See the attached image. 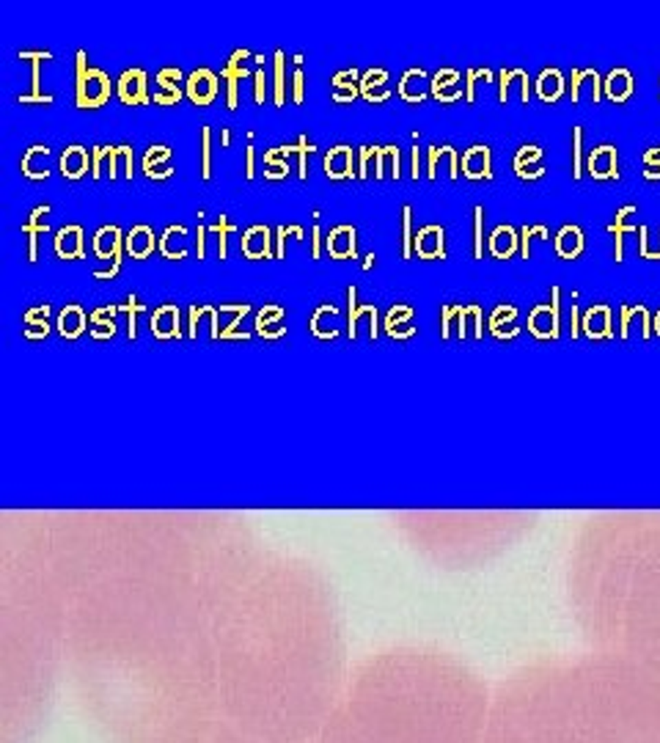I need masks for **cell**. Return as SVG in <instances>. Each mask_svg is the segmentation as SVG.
Wrapping results in <instances>:
<instances>
[{"label":"cell","instance_id":"obj_11","mask_svg":"<svg viewBox=\"0 0 660 743\" xmlns=\"http://www.w3.org/2000/svg\"><path fill=\"white\" fill-rule=\"evenodd\" d=\"M88 168V155L83 146H69L63 155H61V174L66 179H80Z\"/></svg>","mask_w":660,"mask_h":743},{"label":"cell","instance_id":"obj_7","mask_svg":"<svg viewBox=\"0 0 660 743\" xmlns=\"http://www.w3.org/2000/svg\"><path fill=\"white\" fill-rule=\"evenodd\" d=\"M328 250H330V256H336V259H355V253H358V246H355V229L352 226H339V229H333L330 232V237H328Z\"/></svg>","mask_w":660,"mask_h":743},{"label":"cell","instance_id":"obj_10","mask_svg":"<svg viewBox=\"0 0 660 743\" xmlns=\"http://www.w3.org/2000/svg\"><path fill=\"white\" fill-rule=\"evenodd\" d=\"M416 250L424 259H443V229L440 226H427L416 235Z\"/></svg>","mask_w":660,"mask_h":743},{"label":"cell","instance_id":"obj_35","mask_svg":"<svg viewBox=\"0 0 660 743\" xmlns=\"http://www.w3.org/2000/svg\"><path fill=\"white\" fill-rule=\"evenodd\" d=\"M413 179H419V149H413Z\"/></svg>","mask_w":660,"mask_h":743},{"label":"cell","instance_id":"obj_30","mask_svg":"<svg viewBox=\"0 0 660 743\" xmlns=\"http://www.w3.org/2000/svg\"><path fill=\"white\" fill-rule=\"evenodd\" d=\"M201 135H204V171H201V174H204V179H210V174H212V171H210V130L204 127Z\"/></svg>","mask_w":660,"mask_h":743},{"label":"cell","instance_id":"obj_27","mask_svg":"<svg viewBox=\"0 0 660 743\" xmlns=\"http://www.w3.org/2000/svg\"><path fill=\"white\" fill-rule=\"evenodd\" d=\"M355 97H358V88H355L352 83H344L341 75H336V80H333V99H339V102H352Z\"/></svg>","mask_w":660,"mask_h":743},{"label":"cell","instance_id":"obj_23","mask_svg":"<svg viewBox=\"0 0 660 743\" xmlns=\"http://www.w3.org/2000/svg\"><path fill=\"white\" fill-rule=\"evenodd\" d=\"M583 328L589 336H606L608 333V308H592L583 319Z\"/></svg>","mask_w":660,"mask_h":743},{"label":"cell","instance_id":"obj_37","mask_svg":"<svg viewBox=\"0 0 660 743\" xmlns=\"http://www.w3.org/2000/svg\"><path fill=\"white\" fill-rule=\"evenodd\" d=\"M658 330H660V314H658Z\"/></svg>","mask_w":660,"mask_h":743},{"label":"cell","instance_id":"obj_9","mask_svg":"<svg viewBox=\"0 0 660 743\" xmlns=\"http://www.w3.org/2000/svg\"><path fill=\"white\" fill-rule=\"evenodd\" d=\"M121 229L119 226H105V229H99L97 232V237H94V248H97V256L99 259H116V261H121L119 256H121Z\"/></svg>","mask_w":660,"mask_h":743},{"label":"cell","instance_id":"obj_31","mask_svg":"<svg viewBox=\"0 0 660 743\" xmlns=\"http://www.w3.org/2000/svg\"><path fill=\"white\" fill-rule=\"evenodd\" d=\"M253 80H256V102H264V72L256 69Z\"/></svg>","mask_w":660,"mask_h":743},{"label":"cell","instance_id":"obj_3","mask_svg":"<svg viewBox=\"0 0 660 743\" xmlns=\"http://www.w3.org/2000/svg\"><path fill=\"white\" fill-rule=\"evenodd\" d=\"M218 94V77L207 69H199L188 77V97L196 102V105H207L212 102Z\"/></svg>","mask_w":660,"mask_h":743},{"label":"cell","instance_id":"obj_22","mask_svg":"<svg viewBox=\"0 0 660 743\" xmlns=\"http://www.w3.org/2000/svg\"><path fill=\"white\" fill-rule=\"evenodd\" d=\"M171 80V69H163L160 72V77H157V83H160V94H154V102H160V105H177L179 102V97H182V91L177 88V83H168Z\"/></svg>","mask_w":660,"mask_h":743},{"label":"cell","instance_id":"obj_17","mask_svg":"<svg viewBox=\"0 0 660 743\" xmlns=\"http://www.w3.org/2000/svg\"><path fill=\"white\" fill-rule=\"evenodd\" d=\"M528 325H531V330L537 336H556V306H550V308L548 306H539L531 314Z\"/></svg>","mask_w":660,"mask_h":743},{"label":"cell","instance_id":"obj_6","mask_svg":"<svg viewBox=\"0 0 660 743\" xmlns=\"http://www.w3.org/2000/svg\"><path fill=\"white\" fill-rule=\"evenodd\" d=\"M152 333L157 339H171V336H179V308L177 306H163L154 311L152 317Z\"/></svg>","mask_w":660,"mask_h":743},{"label":"cell","instance_id":"obj_29","mask_svg":"<svg viewBox=\"0 0 660 743\" xmlns=\"http://www.w3.org/2000/svg\"><path fill=\"white\" fill-rule=\"evenodd\" d=\"M402 229H405V259H408V256H410V248H413V235H410V207H405Z\"/></svg>","mask_w":660,"mask_h":743},{"label":"cell","instance_id":"obj_13","mask_svg":"<svg viewBox=\"0 0 660 743\" xmlns=\"http://www.w3.org/2000/svg\"><path fill=\"white\" fill-rule=\"evenodd\" d=\"M462 166H465V177H470V179H487L490 177V149L487 146H473L468 155H465V160H462Z\"/></svg>","mask_w":660,"mask_h":743},{"label":"cell","instance_id":"obj_28","mask_svg":"<svg viewBox=\"0 0 660 743\" xmlns=\"http://www.w3.org/2000/svg\"><path fill=\"white\" fill-rule=\"evenodd\" d=\"M283 91H286V83H283V52L278 50L275 52V105H283Z\"/></svg>","mask_w":660,"mask_h":743},{"label":"cell","instance_id":"obj_25","mask_svg":"<svg viewBox=\"0 0 660 743\" xmlns=\"http://www.w3.org/2000/svg\"><path fill=\"white\" fill-rule=\"evenodd\" d=\"M514 243H517L514 229H509V226L495 229V235H492V250H495V256H509L514 250Z\"/></svg>","mask_w":660,"mask_h":743},{"label":"cell","instance_id":"obj_19","mask_svg":"<svg viewBox=\"0 0 660 743\" xmlns=\"http://www.w3.org/2000/svg\"><path fill=\"white\" fill-rule=\"evenodd\" d=\"M119 174L132 179V149L130 146L110 149V179H116Z\"/></svg>","mask_w":660,"mask_h":743},{"label":"cell","instance_id":"obj_18","mask_svg":"<svg viewBox=\"0 0 660 743\" xmlns=\"http://www.w3.org/2000/svg\"><path fill=\"white\" fill-rule=\"evenodd\" d=\"M617 157H614V149L611 146H603L597 149L592 157H589V171L592 177H614L617 171Z\"/></svg>","mask_w":660,"mask_h":743},{"label":"cell","instance_id":"obj_8","mask_svg":"<svg viewBox=\"0 0 660 743\" xmlns=\"http://www.w3.org/2000/svg\"><path fill=\"white\" fill-rule=\"evenodd\" d=\"M325 174L330 179H347V177H355L352 174V152L347 146H336L328 152L325 157Z\"/></svg>","mask_w":660,"mask_h":743},{"label":"cell","instance_id":"obj_34","mask_svg":"<svg viewBox=\"0 0 660 743\" xmlns=\"http://www.w3.org/2000/svg\"><path fill=\"white\" fill-rule=\"evenodd\" d=\"M248 177H253V146H248Z\"/></svg>","mask_w":660,"mask_h":743},{"label":"cell","instance_id":"obj_5","mask_svg":"<svg viewBox=\"0 0 660 743\" xmlns=\"http://www.w3.org/2000/svg\"><path fill=\"white\" fill-rule=\"evenodd\" d=\"M55 253L61 259H77L83 256V229L80 226H63L55 235Z\"/></svg>","mask_w":660,"mask_h":743},{"label":"cell","instance_id":"obj_32","mask_svg":"<svg viewBox=\"0 0 660 743\" xmlns=\"http://www.w3.org/2000/svg\"><path fill=\"white\" fill-rule=\"evenodd\" d=\"M476 256H481V207L476 210Z\"/></svg>","mask_w":660,"mask_h":743},{"label":"cell","instance_id":"obj_4","mask_svg":"<svg viewBox=\"0 0 660 743\" xmlns=\"http://www.w3.org/2000/svg\"><path fill=\"white\" fill-rule=\"evenodd\" d=\"M270 240L272 237H270V229L267 226H253L242 237V253L248 259H270L272 256L270 253Z\"/></svg>","mask_w":660,"mask_h":743},{"label":"cell","instance_id":"obj_33","mask_svg":"<svg viewBox=\"0 0 660 743\" xmlns=\"http://www.w3.org/2000/svg\"><path fill=\"white\" fill-rule=\"evenodd\" d=\"M294 102H303V72H294Z\"/></svg>","mask_w":660,"mask_h":743},{"label":"cell","instance_id":"obj_24","mask_svg":"<svg viewBox=\"0 0 660 743\" xmlns=\"http://www.w3.org/2000/svg\"><path fill=\"white\" fill-rule=\"evenodd\" d=\"M561 88H564V83H561V75L556 69L542 72V77H539V97L542 99H556L561 94Z\"/></svg>","mask_w":660,"mask_h":743},{"label":"cell","instance_id":"obj_21","mask_svg":"<svg viewBox=\"0 0 660 743\" xmlns=\"http://www.w3.org/2000/svg\"><path fill=\"white\" fill-rule=\"evenodd\" d=\"M581 248H583V237H581V229H575V226H567V229H561L559 232V253L561 256H575V253H581Z\"/></svg>","mask_w":660,"mask_h":743},{"label":"cell","instance_id":"obj_12","mask_svg":"<svg viewBox=\"0 0 660 743\" xmlns=\"http://www.w3.org/2000/svg\"><path fill=\"white\" fill-rule=\"evenodd\" d=\"M124 246L127 250L135 256V259H146L152 250H154V232L149 226H135L127 237H124Z\"/></svg>","mask_w":660,"mask_h":743},{"label":"cell","instance_id":"obj_16","mask_svg":"<svg viewBox=\"0 0 660 743\" xmlns=\"http://www.w3.org/2000/svg\"><path fill=\"white\" fill-rule=\"evenodd\" d=\"M424 80H427L424 69H410V72L402 77V83H399V94H402L408 102H419V99H424V97H427V91L421 88Z\"/></svg>","mask_w":660,"mask_h":743},{"label":"cell","instance_id":"obj_2","mask_svg":"<svg viewBox=\"0 0 660 743\" xmlns=\"http://www.w3.org/2000/svg\"><path fill=\"white\" fill-rule=\"evenodd\" d=\"M119 97L124 105H143L149 102L146 97V75L141 69H130L119 77Z\"/></svg>","mask_w":660,"mask_h":743},{"label":"cell","instance_id":"obj_1","mask_svg":"<svg viewBox=\"0 0 660 743\" xmlns=\"http://www.w3.org/2000/svg\"><path fill=\"white\" fill-rule=\"evenodd\" d=\"M110 97V80L99 69L86 66V52H77V108H99Z\"/></svg>","mask_w":660,"mask_h":743},{"label":"cell","instance_id":"obj_20","mask_svg":"<svg viewBox=\"0 0 660 743\" xmlns=\"http://www.w3.org/2000/svg\"><path fill=\"white\" fill-rule=\"evenodd\" d=\"M19 58H33V72H30V77H33V94L19 97V102H52L50 94H41L39 91V61L41 58H50V52H19Z\"/></svg>","mask_w":660,"mask_h":743},{"label":"cell","instance_id":"obj_36","mask_svg":"<svg viewBox=\"0 0 660 743\" xmlns=\"http://www.w3.org/2000/svg\"><path fill=\"white\" fill-rule=\"evenodd\" d=\"M319 256V229H314V259Z\"/></svg>","mask_w":660,"mask_h":743},{"label":"cell","instance_id":"obj_26","mask_svg":"<svg viewBox=\"0 0 660 743\" xmlns=\"http://www.w3.org/2000/svg\"><path fill=\"white\" fill-rule=\"evenodd\" d=\"M608 94H611V99H625L628 94H630V75L628 72H614L611 77H608Z\"/></svg>","mask_w":660,"mask_h":743},{"label":"cell","instance_id":"obj_14","mask_svg":"<svg viewBox=\"0 0 660 743\" xmlns=\"http://www.w3.org/2000/svg\"><path fill=\"white\" fill-rule=\"evenodd\" d=\"M83 328H86V314H83L80 306H66L58 314V330H61V336L74 339V336L83 333Z\"/></svg>","mask_w":660,"mask_h":743},{"label":"cell","instance_id":"obj_15","mask_svg":"<svg viewBox=\"0 0 660 743\" xmlns=\"http://www.w3.org/2000/svg\"><path fill=\"white\" fill-rule=\"evenodd\" d=\"M166 160H168V149L166 146H152L149 155H146V160H143V171L149 177L166 179V177H171V166Z\"/></svg>","mask_w":660,"mask_h":743}]
</instances>
